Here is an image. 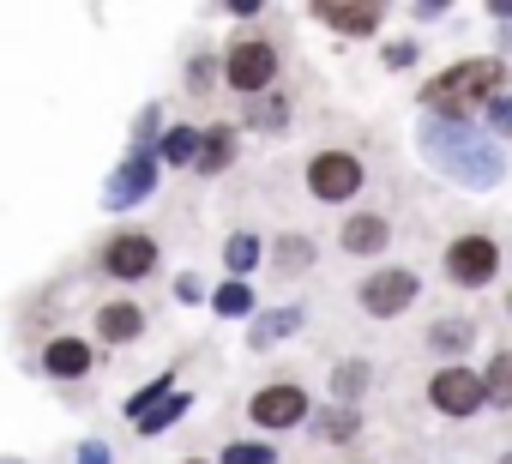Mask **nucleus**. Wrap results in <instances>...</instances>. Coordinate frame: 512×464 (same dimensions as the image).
<instances>
[{
	"label": "nucleus",
	"mask_w": 512,
	"mask_h": 464,
	"mask_svg": "<svg viewBox=\"0 0 512 464\" xmlns=\"http://www.w3.org/2000/svg\"><path fill=\"white\" fill-rule=\"evenodd\" d=\"M422 157L434 169H446L452 181H464V187H494L506 175L500 145H488L470 121H446V115H428L422 121Z\"/></svg>",
	"instance_id": "obj_1"
},
{
	"label": "nucleus",
	"mask_w": 512,
	"mask_h": 464,
	"mask_svg": "<svg viewBox=\"0 0 512 464\" xmlns=\"http://www.w3.org/2000/svg\"><path fill=\"white\" fill-rule=\"evenodd\" d=\"M494 97H506V67L500 61H458V67L434 73L428 91H422L428 115H446V121H470L476 109L488 115Z\"/></svg>",
	"instance_id": "obj_2"
},
{
	"label": "nucleus",
	"mask_w": 512,
	"mask_h": 464,
	"mask_svg": "<svg viewBox=\"0 0 512 464\" xmlns=\"http://www.w3.org/2000/svg\"><path fill=\"white\" fill-rule=\"evenodd\" d=\"M223 79H229V91H241V97H266L272 79H278V49H272V37H241V43H229Z\"/></svg>",
	"instance_id": "obj_3"
},
{
	"label": "nucleus",
	"mask_w": 512,
	"mask_h": 464,
	"mask_svg": "<svg viewBox=\"0 0 512 464\" xmlns=\"http://www.w3.org/2000/svg\"><path fill=\"white\" fill-rule=\"evenodd\" d=\"M157 163H163V151H157V145H145V139H133V145H127V157H121V169L109 175L103 205H109V211H133L139 199H151V187H157Z\"/></svg>",
	"instance_id": "obj_4"
},
{
	"label": "nucleus",
	"mask_w": 512,
	"mask_h": 464,
	"mask_svg": "<svg viewBox=\"0 0 512 464\" xmlns=\"http://www.w3.org/2000/svg\"><path fill=\"white\" fill-rule=\"evenodd\" d=\"M308 193L326 199V205L356 199V193H362V157H350V151H320V157L308 163Z\"/></svg>",
	"instance_id": "obj_5"
},
{
	"label": "nucleus",
	"mask_w": 512,
	"mask_h": 464,
	"mask_svg": "<svg viewBox=\"0 0 512 464\" xmlns=\"http://www.w3.org/2000/svg\"><path fill=\"white\" fill-rule=\"evenodd\" d=\"M494 272H500V248H494V236H458V242L446 248V278H452V284L482 290Z\"/></svg>",
	"instance_id": "obj_6"
},
{
	"label": "nucleus",
	"mask_w": 512,
	"mask_h": 464,
	"mask_svg": "<svg viewBox=\"0 0 512 464\" xmlns=\"http://www.w3.org/2000/svg\"><path fill=\"white\" fill-rule=\"evenodd\" d=\"M416 272H404V266H392V272H374V278H362V308L374 314V320H392V314H404L410 302H416Z\"/></svg>",
	"instance_id": "obj_7"
},
{
	"label": "nucleus",
	"mask_w": 512,
	"mask_h": 464,
	"mask_svg": "<svg viewBox=\"0 0 512 464\" xmlns=\"http://www.w3.org/2000/svg\"><path fill=\"white\" fill-rule=\"evenodd\" d=\"M428 398H434V410H446V416H470V410H482L488 380L470 374V368H440V374L428 380Z\"/></svg>",
	"instance_id": "obj_8"
},
{
	"label": "nucleus",
	"mask_w": 512,
	"mask_h": 464,
	"mask_svg": "<svg viewBox=\"0 0 512 464\" xmlns=\"http://www.w3.org/2000/svg\"><path fill=\"white\" fill-rule=\"evenodd\" d=\"M151 266H157V242L145 236V229H121V236H109V248H103V272H109V278L133 284V278H145Z\"/></svg>",
	"instance_id": "obj_9"
},
{
	"label": "nucleus",
	"mask_w": 512,
	"mask_h": 464,
	"mask_svg": "<svg viewBox=\"0 0 512 464\" xmlns=\"http://www.w3.org/2000/svg\"><path fill=\"white\" fill-rule=\"evenodd\" d=\"M247 416L260 422V428H296L302 416H308V392L302 386H266V392H253V404H247Z\"/></svg>",
	"instance_id": "obj_10"
},
{
	"label": "nucleus",
	"mask_w": 512,
	"mask_h": 464,
	"mask_svg": "<svg viewBox=\"0 0 512 464\" xmlns=\"http://www.w3.org/2000/svg\"><path fill=\"white\" fill-rule=\"evenodd\" d=\"M386 242H392V223L374 217V211H356V217L344 223V248H350V254H386Z\"/></svg>",
	"instance_id": "obj_11"
},
{
	"label": "nucleus",
	"mask_w": 512,
	"mask_h": 464,
	"mask_svg": "<svg viewBox=\"0 0 512 464\" xmlns=\"http://www.w3.org/2000/svg\"><path fill=\"white\" fill-rule=\"evenodd\" d=\"M43 368H49L55 380H79V374H91V344H85V338H55V344L43 350Z\"/></svg>",
	"instance_id": "obj_12"
},
{
	"label": "nucleus",
	"mask_w": 512,
	"mask_h": 464,
	"mask_svg": "<svg viewBox=\"0 0 512 464\" xmlns=\"http://www.w3.org/2000/svg\"><path fill=\"white\" fill-rule=\"evenodd\" d=\"M97 332H103L109 344H133V338L145 332V314H139L133 302H103V308H97Z\"/></svg>",
	"instance_id": "obj_13"
},
{
	"label": "nucleus",
	"mask_w": 512,
	"mask_h": 464,
	"mask_svg": "<svg viewBox=\"0 0 512 464\" xmlns=\"http://www.w3.org/2000/svg\"><path fill=\"white\" fill-rule=\"evenodd\" d=\"M314 19H326L338 37H374L380 31V7H314Z\"/></svg>",
	"instance_id": "obj_14"
},
{
	"label": "nucleus",
	"mask_w": 512,
	"mask_h": 464,
	"mask_svg": "<svg viewBox=\"0 0 512 464\" xmlns=\"http://www.w3.org/2000/svg\"><path fill=\"white\" fill-rule=\"evenodd\" d=\"M157 151H163V163H175V169H199L205 133H193V127H169V133L157 139Z\"/></svg>",
	"instance_id": "obj_15"
},
{
	"label": "nucleus",
	"mask_w": 512,
	"mask_h": 464,
	"mask_svg": "<svg viewBox=\"0 0 512 464\" xmlns=\"http://www.w3.org/2000/svg\"><path fill=\"white\" fill-rule=\"evenodd\" d=\"M296 326H302V308H272V314H260V320H253V350H272V344H284Z\"/></svg>",
	"instance_id": "obj_16"
},
{
	"label": "nucleus",
	"mask_w": 512,
	"mask_h": 464,
	"mask_svg": "<svg viewBox=\"0 0 512 464\" xmlns=\"http://www.w3.org/2000/svg\"><path fill=\"white\" fill-rule=\"evenodd\" d=\"M235 127H205V151H199V175H217V169H229L235 163Z\"/></svg>",
	"instance_id": "obj_17"
},
{
	"label": "nucleus",
	"mask_w": 512,
	"mask_h": 464,
	"mask_svg": "<svg viewBox=\"0 0 512 464\" xmlns=\"http://www.w3.org/2000/svg\"><path fill=\"white\" fill-rule=\"evenodd\" d=\"M211 308H217L223 320H241V314H253V290H247V278H229V284H217V290H211Z\"/></svg>",
	"instance_id": "obj_18"
},
{
	"label": "nucleus",
	"mask_w": 512,
	"mask_h": 464,
	"mask_svg": "<svg viewBox=\"0 0 512 464\" xmlns=\"http://www.w3.org/2000/svg\"><path fill=\"white\" fill-rule=\"evenodd\" d=\"M163 398H175V374H157L151 386H139V392L127 398V416H133V422H145V416H151Z\"/></svg>",
	"instance_id": "obj_19"
},
{
	"label": "nucleus",
	"mask_w": 512,
	"mask_h": 464,
	"mask_svg": "<svg viewBox=\"0 0 512 464\" xmlns=\"http://www.w3.org/2000/svg\"><path fill=\"white\" fill-rule=\"evenodd\" d=\"M223 266H229V278H247L253 266H260V242H253V236H229L223 242Z\"/></svg>",
	"instance_id": "obj_20"
},
{
	"label": "nucleus",
	"mask_w": 512,
	"mask_h": 464,
	"mask_svg": "<svg viewBox=\"0 0 512 464\" xmlns=\"http://www.w3.org/2000/svg\"><path fill=\"white\" fill-rule=\"evenodd\" d=\"M470 338H476V326H470V320H440V326L428 332V344H434V350H446V356L470 350Z\"/></svg>",
	"instance_id": "obj_21"
},
{
	"label": "nucleus",
	"mask_w": 512,
	"mask_h": 464,
	"mask_svg": "<svg viewBox=\"0 0 512 464\" xmlns=\"http://www.w3.org/2000/svg\"><path fill=\"white\" fill-rule=\"evenodd\" d=\"M187 410H193V398H187V392H175V398H163V404H157V410L139 422V434H163V428H175Z\"/></svg>",
	"instance_id": "obj_22"
},
{
	"label": "nucleus",
	"mask_w": 512,
	"mask_h": 464,
	"mask_svg": "<svg viewBox=\"0 0 512 464\" xmlns=\"http://www.w3.org/2000/svg\"><path fill=\"white\" fill-rule=\"evenodd\" d=\"M482 380H488V404H512V350H500Z\"/></svg>",
	"instance_id": "obj_23"
},
{
	"label": "nucleus",
	"mask_w": 512,
	"mask_h": 464,
	"mask_svg": "<svg viewBox=\"0 0 512 464\" xmlns=\"http://www.w3.org/2000/svg\"><path fill=\"white\" fill-rule=\"evenodd\" d=\"M223 464H278V452L266 440H229L223 446Z\"/></svg>",
	"instance_id": "obj_24"
},
{
	"label": "nucleus",
	"mask_w": 512,
	"mask_h": 464,
	"mask_svg": "<svg viewBox=\"0 0 512 464\" xmlns=\"http://www.w3.org/2000/svg\"><path fill=\"white\" fill-rule=\"evenodd\" d=\"M356 428H362V422H356V410H350V404H344V410H338V404H332V410H320V434H326V440H350Z\"/></svg>",
	"instance_id": "obj_25"
},
{
	"label": "nucleus",
	"mask_w": 512,
	"mask_h": 464,
	"mask_svg": "<svg viewBox=\"0 0 512 464\" xmlns=\"http://www.w3.org/2000/svg\"><path fill=\"white\" fill-rule=\"evenodd\" d=\"M272 260H278V266H284V272H302V266H308V260H314V242H302V236H284V242H278V254H272Z\"/></svg>",
	"instance_id": "obj_26"
},
{
	"label": "nucleus",
	"mask_w": 512,
	"mask_h": 464,
	"mask_svg": "<svg viewBox=\"0 0 512 464\" xmlns=\"http://www.w3.org/2000/svg\"><path fill=\"white\" fill-rule=\"evenodd\" d=\"M332 392H344V398H362V392H368V362H344V368L332 374Z\"/></svg>",
	"instance_id": "obj_27"
},
{
	"label": "nucleus",
	"mask_w": 512,
	"mask_h": 464,
	"mask_svg": "<svg viewBox=\"0 0 512 464\" xmlns=\"http://www.w3.org/2000/svg\"><path fill=\"white\" fill-rule=\"evenodd\" d=\"M290 121V103L284 97H260V109H253V127H284Z\"/></svg>",
	"instance_id": "obj_28"
},
{
	"label": "nucleus",
	"mask_w": 512,
	"mask_h": 464,
	"mask_svg": "<svg viewBox=\"0 0 512 464\" xmlns=\"http://www.w3.org/2000/svg\"><path fill=\"white\" fill-rule=\"evenodd\" d=\"M488 127H494V133H500V139H512V91H506V97H494V103H488Z\"/></svg>",
	"instance_id": "obj_29"
},
{
	"label": "nucleus",
	"mask_w": 512,
	"mask_h": 464,
	"mask_svg": "<svg viewBox=\"0 0 512 464\" xmlns=\"http://www.w3.org/2000/svg\"><path fill=\"white\" fill-rule=\"evenodd\" d=\"M175 302H187V308H193V302H205V284H199L193 272H181V278H175Z\"/></svg>",
	"instance_id": "obj_30"
},
{
	"label": "nucleus",
	"mask_w": 512,
	"mask_h": 464,
	"mask_svg": "<svg viewBox=\"0 0 512 464\" xmlns=\"http://www.w3.org/2000/svg\"><path fill=\"white\" fill-rule=\"evenodd\" d=\"M386 67H416V43H392L386 49Z\"/></svg>",
	"instance_id": "obj_31"
},
{
	"label": "nucleus",
	"mask_w": 512,
	"mask_h": 464,
	"mask_svg": "<svg viewBox=\"0 0 512 464\" xmlns=\"http://www.w3.org/2000/svg\"><path fill=\"white\" fill-rule=\"evenodd\" d=\"M79 464H115V458H109L103 440H85V446H79Z\"/></svg>",
	"instance_id": "obj_32"
},
{
	"label": "nucleus",
	"mask_w": 512,
	"mask_h": 464,
	"mask_svg": "<svg viewBox=\"0 0 512 464\" xmlns=\"http://www.w3.org/2000/svg\"><path fill=\"white\" fill-rule=\"evenodd\" d=\"M211 73H217L211 61H193V67H187V85H211Z\"/></svg>",
	"instance_id": "obj_33"
},
{
	"label": "nucleus",
	"mask_w": 512,
	"mask_h": 464,
	"mask_svg": "<svg viewBox=\"0 0 512 464\" xmlns=\"http://www.w3.org/2000/svg\"><path fill=\"white\" fill-rule=\"evenodd\" d=\"M7 464H25V458H7Z\"/></svg>",
	"instance_id": "obj_34"
},
{
	"label": "nucleus",
	"mask_w": 512,
	"mask_h": 464,
	"mask_svg": "<svg viewBox=\"0 0 512 464\" xmlns=\"http://www.w3.org/2000/svg\"><path fill=\"white\" fill-rule=\"evenodd\" d=\"M181 464H199V458H181Z\"/></svg>",
	"instance_id": "obj_35"
},
{
	"label": "nucleus",
	"mask_w": 512,
	"mask_h": 464,
	"mask_svg": "<svg viewBox=\"0 0 512 464\" xmlns=\"http://www.w3.org/2000/svg\"><path fill=\"white\" fill-rule=\"evenodd\" d=\"M506 308H512V302H506Z\"/></svg>",
	"instance_id": "obj_36"
}]
</instances>
